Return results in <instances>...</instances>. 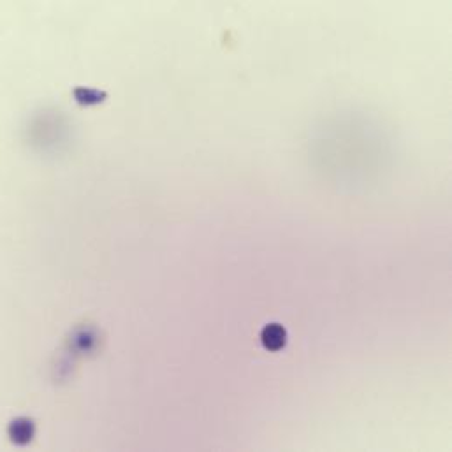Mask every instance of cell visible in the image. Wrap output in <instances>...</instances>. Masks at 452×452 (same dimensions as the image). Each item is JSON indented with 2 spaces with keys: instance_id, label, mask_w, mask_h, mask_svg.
I'll list each match as a JSON object with an SVG mask.
<instances>
[{
  "instance_id": "6da1fadb",
  "label": "cell",
  "mask_w": 452,
  "mask_h": 452,
  "mask_svg": "<svg viewBox=\"0 0 452 452\" xmlns=\"http://www.w3.org/2000/svg\"><path fill=\"white\" fill-rule=\"evenodd\" d=\"M262 345H264L268 351L271 352H278L286 347L287 343V331L283 326L280 324H269L262 329L261 334Z\"/></svg>"
}]
</instances>
